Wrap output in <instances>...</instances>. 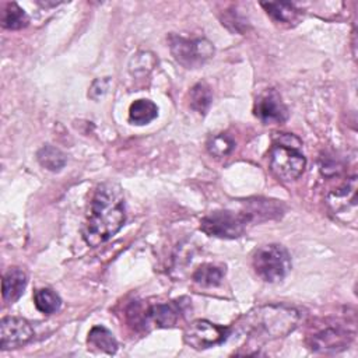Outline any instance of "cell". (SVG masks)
<instances>
[{
	"label": "cell",
	"mask_w": 358,
	"mask_h": 358,
	"mask_svg": "<svg viewBox=\"0 0 358 358\" xmlns=\"http://www.w3.org/2000/svg\"><path fill=\"white\" fill-rule=\"evenodd\" d=\"M183 309L185 305L182 299L166 303H155L145 308L141 303H133L127 312V316L136 329L147 330L148 326L164 329L175 326L182 317Z\"/></svg>",
	"instance_id": "cell-4"
},
{
	"label": "cell",
	"mask_w": 358,
	"mask_h": 358,
	"mask_svg": "<svg viewBox=\"0 0 358 358\" xmlns=\"http://www.w3.org/2000/svg\"><path fill=\"white\" fill-rule=\"evenodd\" d=\"M34 303L43 315H52L60 309L62 299L53 289L39 288L34 292Z\"/></svg>",
	"instance_id": "cell-20"
},
{
	"label": "cell",
	"mask_w": 358,
	"mask_h": 358,
	"mask_svg": "<svg viewBox=\"0 0 358 358\" xmlns=\"http://www.w3.org/2000/svg\"><path fill=\"white\" fill-rule=\"evenodd\" d=\"M352 337L354 331L341 324H326L308 337V345L315 352H338L350 345Z\"/></svg>",
	"instance_id": "cell-10"
},
{
	"label": "cell",
	"mask_w": 358,
	"mask_h": 358,
	"mask_svg": "<svg viewBox=\"0 0 358 358\" xmlns=\"http://www.w3.org/2000/svg\"><path fill=\"white\" fill-rule=\"evenodd\" d=\"M266 13L275 21L284 25H295L301 20V11L291 3H260Z\"/></svg>",
	"instance_id": "cell-14"
},
{
	"label": "cell",
	"mask_w": 358,
	"mask_h": 358,
	"mask_svg": "<svg viewBox=\"0 0 358 358\" xmlns=\"http://www.w3.org/2000/svg\"><path fill=\"white\" fill-rule=\"evenodd\" d=\"M158 116V106L150 99H137L129 108V120L136 126H144Z\"/></svg>",
	"instance_id": "cell-16"
},
{
	"label": "cell",
	"mask_w": 358,
	"mask_h": 358,
	"mask_svg": "<svg viewBox=\"0 0 358 358\" xmlns=\"http://www.w3.org/2000/svg\"><path fill=\"white\" fill-rule=\"evenodd\" d=\"M28 284V277L25 271L20 267H10L3 275L1 281V295L4 302L14 303L17 302L25 291Z\"/></svg>",
	"instance_id": "cell-13"
},
{
	"label": "cell",
	"mask_w": 358,
	"mask_h": 358,
	"mask_svg": "<svg viewBox=\"0 0 358 358\" xmlns=\"http://www.w3.org/2000/svg\"><path fill=\"white\" fill-rule=\"evenodd\" d=\"M329 211L341 222L347 224L357 218V176L347 179L344 185L331 190L326 197Z\"/></svg>",
	"instance_id": "cell-9"
},
{
	"label": "cell",
	"mask_w": 358,
	"mask_h": 358,
	"mask_svg": "<svg viewBox=\"0 0 358 358\" xmlns=\"http://www.w3.org/2000/svg\"><path fill=\"white\" fill-rule=\"evenodd\" d=\"M224 274H225L224 267L215 266L211 263H204L194 270L192 278L196 284L201 287H214L222 281Z\"/></svg>",
	"instance_id": "cell-18"
},
{
	"label": "cell",
	"mask_w": 358,
	"mask_h": 358,
	"mask_svg": "<svg viewBox=\"0 0 358 358\" xmlns=\"http://www.w3.org/2000/svg\"><path fill=\"white\" fill-rule=\"evenodd\" d=\"M169 50L173 59L186 69H196L214 56V46L204 38L187 39L176 34L168 36Z\"/></svg>",
	"instance_id": "cell-7"
},
{
	"label": "cell",
	"mask_w": 358,
	"mask_h": 358,
	"mask_svg": "<svg viewBox=\"0 0 358 358\" xmlns=\"http://www.w3.org/2000/svg\"><path fill=\"white\" fill-rule=\"evenodd\" d=\"M109 88V78L105 77V78H96L91 87H90V92H88V96L98 101L99 98H102L106 91Z\"/></svg>",
	"instance_id": "cell-24"
},
{
	"label": "cell",
	"mask_w": 358,
	"mask_h": 358,
	"mask_svg": "<svg viewBox=\"0 0 358 358\" xmlns=\"http://www.w3.org/2000/svg\"><path fill=\"white\" fill-rule=\"evenodd\" d=\"M252 264L259 278L266 282H278L291 270V256L282 245L270 243L255 252Z\"/></svg>",
	"instance_id": "cell-6"
},
{
	"label": "cell",
	"mask_w": 358,
	"mask_h": 358,
	"mask_svg": "<svg viewBox=\"0 0 358 358\" xmlns=\"http://www.w3.org/2000/svg\"><path fill=\"white\" fill-rule=\"evenodd\" d=\"M234 140L224 133L215 134L213 137H210V140L207 141V150L211 155L215 157H225L228 155L232 150H234Z\"/></svg>",
	"instance_id": "cell-22"
},
{
	"label": "cell",
	"mask_w": 358,
	"mask_h": 358,
	"mask_svg": "<svg viewBox=\"0 0 358 358\" xmlns=\"http://www.w3.org/2000/svg\"><path fill=\"white\" fill-rule=\"evenodd\" d=\"M36 158H38V162L45 169L52 171V172L62 171L67 161L66 154L62 150H59L57 147L50 145V144H46L42 148H39V151L36 152Z\"/></svg>",
	"instance_id": "cell-17"
},
{
	"label": "cell",
	"mask_w": 358,
	"mask_h": 358,
	"mask_svg": "<svg viewBox=\"0 0 358 358\" xmlns=\"http://www.w3.org/2000/svg\"><path fill=\"white\" fill-rule=\"evenodd\" d=\"M87 343L91 350H96L109 355L117 351V341L115 336L103 326H94L88 333Z\"/></svg>",
	"instance_id": "cell-15"
},
{
	"label": "cell",
	"mask_w": 358,
	"mask_h": 358,
	"mask_svg": "<svg viewBox=\"0 0 358 358\" xmlns=\"http://www.w3.org/2000/svg\"><path fill=\"white\" fill-rule=\"evenodd\" d=\"M299 322V312L288 305H263L250 310L242 329L257 340H277L292 333Z\"/></svg>",
	"instance_id": "cell-2"
},
{
	"label": "cell",
	"mask_w": 358,
	"mask_h": 358,
	"mask_svg": "<svg viewBox=\"0 0 358 358\" xmlns=\"http://www.w3.org/2000/svg\"><path fill=\"white\" fill-rule=\"evenodd\" d=\"M29 22L28 14L17 3H7L1 13V25L6 29H21Z\"/></svg>",
	"instance_id": "cell-19"
},
{
	"label": "cell",
	"mask_w": 358,
	"mask_h": 358,
	"mask_svg": "<svg viewBox=\"0 0 358 358\" xmlns=\"http://www.w3.org/2000/svg\"><path fill=\"white\" fill-rule=\"evenodd\" d=\"M211 101H213V94L207 84L199 83L192 87L189 92V105L193 110L204 115L208 110Z\"/></svg>",
	"instance_id": "cell-21"
},
{
	"label": "cell",
	"mask_w": 358,
	"mask_h": 358,
	"mask_svg": "<svg viewBox=\"0 0 358 358\" xmlns=\"http://www.w3.org/2000/svg\"><path fill=\"white\" fill-rule=\"evenodd\" d=\"M255 115L266 124H278L288 119V109L275 90H267L256 99Z\"/></svg>",
	"instance_id": "cell-12"
},
{
	"label": "cell",
	"mask_w": 358,
	"mask_h": 358,
	"mask_svg": "<svg viewBox=\"0 0 358 358\" xmlns=\"http://www.w3.org/2000/svg\"><path fill=\"white\" fill-rule=\"evenodd\" d=\"M154 64H155L154 56L151 53L141 52L130 60V71L133 74H147L150 70H152Z\"/></svg>",
	"instance_id": "cell-23"
},
{
	"label": "cell",
	"mask_w": 358,
	"mask_h": 358,
	"mask_svg": "<svg viewBox=\"0 0 358 358\" xmlns=\"http://www.w3.org/2000/svg\"><path fill=\"white\" fill-rule=\"evenodd\" d=\"M253 220L255 217L250 211L220 210L206 215L200 221V229L208 236L235 239L245 234Z\"/></svg>",
	"instance_id": "cell-5"
},
{
	"label": "cell",
	"mask_w": 358,
	"mask_h": 358,
	"mask_svg": "<svg viewBox=\"0 0 358 358\" xmlns=\"http://www.w3.org/2000/svg\"><path fill=\"white\" fill-rule=\"evenodd\" d=\"M229 334V327L211 323L206 319H197L185 330L183 341L194 350H206L224 343Z\"/></svg>",
	"instance_id": "cell-8"
},
{
	"label": "cell",
	"mask_w": 358,
	"mask_h": 358,
	"mask_svg": "<svg viewBox=\"0 0 358 358\" xmlns=\"http://www.w3.org/2000/svg\"><path fill=\"white\" fill-rule=\"evenodd\" d=\"M124 221V197L120 186L113 182H103L92 196L83 238L88 246L95 248L119 232Z\"/></svg>",
	"instance_id": "cell-1"
},
{
	"label": "cell",
	"mask_w": 358,
	"mask_h": 358,
	"mask_svg": "<svg viewBox=\"0 0 358 358\" xmlns=\"http://www.w3.org/2000/svg\"><path fill=\"white\" fill-rule=\"evenodd\" d=\"M34 337L31 323L22 317L6 316L0 322L1 350H14L27 344Z\"/></svg>",
	"instance_id": "cell-11"
},
{
	"label": "cell",
	"mask_w": 358,
	"mask_h": 358,
	"mask_svg": "<svg viewBox=\"0 0 358 358\" xmlns=\"http://www.w3.org/2000/svg\"><path fill=\"white\" fill-rule=\"evenodd\" d=\"M302 143L298 137L281 133L270 151V171L282 182L298 179L306 166V158L299 151Z\"/></svg>",
	"instance_id": "cell-3"
}]
</instances>
